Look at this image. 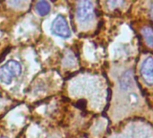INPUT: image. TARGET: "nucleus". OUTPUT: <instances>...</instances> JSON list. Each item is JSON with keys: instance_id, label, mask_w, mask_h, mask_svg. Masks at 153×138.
I'll use <instances>...</instances> for the list:
<instances>
[{"instance_id": "6e6552de", "label": "nucleus", "mask_w": 153, "mask_h": 138, "mask_svg": "<svg viewBox=\"0 0 153 138\" xmlns=\"http://www.w3.org/2000/svg\"><path fill=\"white\" fill-rule=\"evenodd\" d=\"M0 138H8V137H0Z\"/></svg>"}, {"instance_id": "7ed1b4c3", "label": "nucleus", "mask_w": 153, "mask_h": 138, "mask_svg": "<svg viewBox=\"0 0 153 138\" xmlns=\"http://www.w3.org/2000/svg\"><path fill=\"white\" fill-rule=\"evenodd\" d=\"M94 15V6L90 1H82L77 7V16L81 22H87L92 19Z\"/></svg>"}, {"instance_id": "f03ea898", "label": "nucleus", "mask_w": 153, "mask_h": 138, "mask_svg": "<svg viewBox=\"0 0 153 138\" xmlns=\"http://www.w3.org/2000/svg\"><path fill=\"white\" fill-rule=\"evenodd\" d=\"M51 31L54 34L61 38H69L71 36V30L65 17L62 14L57 15L51 24Z\"/></svg>"}, {"instance_id": "f257e3e1", "label": "nucleus", "mask_w": 153, "mask_h": 138, "mask_svg": "<svg viewBox=\"0 0 153 138\" xmlns=\"http://www.w3.org/2000/svg\"><path fill=\"white\" fill-rule=\"evenodd\" d=\"M21 73V64L16 60H9L0 67V82L4 84H10L13 78L18 77Z\"/></svg>"}, {"instance_id": "423d86ee", "label": "nucleus", "mask_w": 153, "mask_h": 138, "mask_svg": "<svg viewBox=\"0 0 153 138\" xmlns=\"http://www.w3.org/2000/svg\"><path fill=\"white\" fill-rule=\"evenodd\" d=\"M143 38L146 41V43L150 46L153 48V30L152 28H144L143 30Z\"/></svg>"}, {"instance_id": "20e7f679", "label": "nucleus", "mask_w": 153, "mask_h": 138, "mask_svg": "<svg viewBox=\"0 0 153 138\" xmlns=\"http://www.w3.org/2000/svg\"><path fill=\"white\" fill-rule=\"evenodd\" d=\"M141 73L146 83L153 84V57H147L142 64Z\"/></svg>"}, {"instance_id": "0eeeda50", "label": "nucleus", "mask_w": 153, "mask_h": 138, "mask_svg": "<svg viewBox=\"0 0 153 138\" xmlns=\"http://www.w3.org/2000/svg\"><path fill=\"white\" fill-rule=\"evenodd\" d=\"M152 18H153V4H152Z\"/></svg>"}, {"instance_id": "39448f33", "label": "nucleus", "mask_w": 153, "mask_h": 138, "mask_svg": "<svg viewBox=\"0 0 153 138\" xmlns=\"http://www.w3.org/2000/svg\"><path fill=\"white\" fill-rule=\"evenodd\" d=\"M36 10L40 15H47L50 12V4L47 1H39L36 4Z\"/></svg>"}]
</instances>
